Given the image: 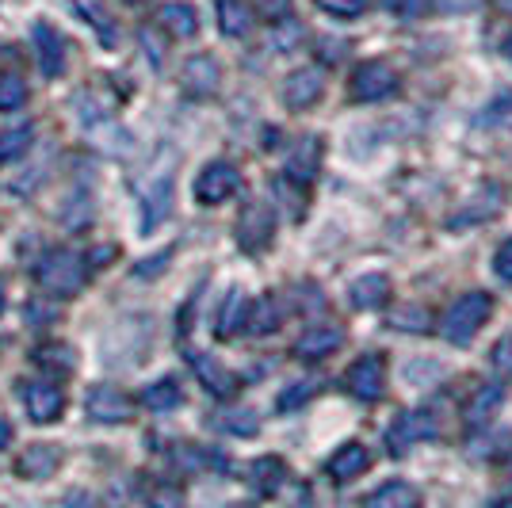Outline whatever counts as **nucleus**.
I'll use <instances>...</instances> for the list:
<instances>
[{
  "label": "nucleus",
  "mask_w": 512,
  "mask_h": 508,
  "mask_svg": "<svg viewBox=\"0 0 512 508\" xmlns=\"http://www.w3.org/2000/svg\"><path fill=\"white\" fill-rule=\"evenodd\" d=\"M493 314V298L486 291H470V295H459L451 302V310L444 314V325L440 333L455 344V348H467L470 340L478 337V329L490 321Z\"/></svg>",
  "instance_id": "obj_1"
},
{
  "label": "nucleus",
  "mask_w": 512,
  "mask_h": 508,
  "mask_svg": "<svg viewBox=\"0 0 512 508\" xmlns=\"http://www.w3.org/2000/svg\"><path fill=\"white\" fill-rule=\"evenodd\" d=\"M348 92H352L356 104H383V100H390L398 92V73H394V65L386 62H363L352 73Z\"/></svg>",
  "instance_id": "obj_2"
},
{
  "label": "nucleus",
  "mask_w": 512,
  "mask_h": 508,
  "mask_svg": "<svg viewBox=\"0 0 512 508\" xmlns=\"http://www.w3.org/2000/svg\"><path fill=\"white\" fill-rule=\"evenodd\" d=\"M39 283L50 295H73L85 283V260L69 249H58L39 264Z\"/></svg>",
  "instance_id": "obj_3"
},
{
  "label": "nucleus",
  "mask_w": 512,
  "mask_h": 508,
  "mask_svg": "<svg viewBox=\"0 0 512 508\" xmlns=\"http://www.w3.org/2000/svg\"><path fill=\"white\" fill-rule=\"evenodd\" d=\"M344 390L360 402H379L386 390V367L383 356H360L344 375Z\"/></svg>",
  "instance_id": "obj_4"
},
{
  "label": "nucleus",
  "mask_w": 512,
  "mask_h": 508,
  "mask_svg": "<svg viewBox=\"0 0 512 508\" xmlns=\"http://www.w3.org/2000/svg\"><path fill=\"white\" fill-rule=\"evenodd\" d=\"M440 432V421H436V413H428V409H413V413H402L398 421L390 424V451L394 455H406L413 444H425Z\"/></svg>",
  "instance_id": "obj_5"
},
{
  "label": "nucleus",
  "mask_w": 512,
  "mask_h": 508,
  "mask_svg": "<svg viewBox=\"0 0 512 508\" xmlns=\"http://www.w3.org/2000/svg\"><path fill=\"white\" fill-rule=\"evenodd\" d=\"M237 184H241V172H237L230 161H214V165H207V169L199 172V180H195V199H199L203 207L226 203L237 191Z\"/></svg>",
  "instance_id": "obj_6"
},
{
  "label": "nucleus",
  "mask_w": 512,
  "mask_h": 508,
  "mask_svg": "<svg viewBox=\"0 0 512 508\" xmlns=\"http://www.w3.org/2000/svg\"><path fill=\"white\" fill-rule=\"evenodd\" d=\"M272 233H276V214L260 207V203H249L237 218V241H241L245 253H264Z\"/></svg>",
  "instance_id": "obj_7"
},
{
  "label": "nucleus",
  "mask_w": 512,
  "mask_h": 508,
  "mask_svg": "<svg viewBox=\"0 0 512 508\" xmlns=\"http://www.w3.org/2000/svg\"><path fill=\"white\" fill-rule=\"evenodd\" d=\"M134 413V405L115 386H92L88 390V417L96 424H123Z\"/></svg>",
  "instance_id": "obj_8"
},
{
  "label": "nucleus",
  "mask_w": 512,
  "mask_h": 508,
  "mask_svg": "<svg viewBox=\"0 0 512 508\" xmlns=\"http://www.w3.org/2000/svg\"><path fill=\"white\" fill-rule=\"evenodd\" d=\"M23 405H27V417L35 424H50L62 417L65 394L54 382H31V386H23Z\"/></svg>",
  "instance_id": "obj_9"
},
{
  "label": "nucleus",
  "mask_w": 512,
  "mask_h": 508,
  "mask_svg": "<svg viewBox=\"0 0 512 508\" xmlns=\"http://www.w3.org/2000/svg\"><path fill=\"white\" fill-rule=\"evenodd\" d=\"M321 92H325L321 69H295V73L283 81V104L291 107V111H306V107L318 104Z\"/></svg>",
  "instance_id": "obj_10"
},
{
  "label": "nucleus",
  "mask_w": 512,
  "mask_h": 508,
  "mask_svg": "<svg viewBox=\"0 0 512 508\" xmlns=\"http://www.w3.org/2000/svg\"><path fill=\"white\" fill-rule=\"evenodd\" d=\"M180 81H184V88H188L192 96H214V88L222 81V69H218V62H214L211 54H195V58L184 62Z\"/></svg>",
  "instance_id": "obj_11"
},
{
  "label": "nucleus",
  "mask_w": 512,
  "mask_h": 508,
  "mask_svg": "<svg viewBox=\"0 0 512 508\" xmlns=\"http://www.w3.org/2000/svg\"><path fill=\"white\" fill-rule=\"evenodd\" d=\"M31 39H35L39 69H43L46 77H58V73L65 69V46H62V35H58V31H54L50 23H35Z\"/></svg>",
  "instance_id": "obj_12"
},
{
  "label": "nucleus",
  "mask_w": 512,
  "mask_h": 508,
  "mask_svg": "<svg viewBox=\"0 0 512 508\" xmlns=\"http://www.w3.org/2000/svg\"><path fill=\"white\" fill-rule=\"evenodd\" d=\"M321 149H325V142L321 138H302L299 146L291 149V157H287V176L295 180V184H310L314 176H318L321 169Z\"/></svg>",
  "instance_id": "obj_13"
},
{
  "label": "nucleus",
  "mask_w": 512,
  "mask_h": 508,
  "mask_svg": "<svg viewBox=\"0 0 512 508\" xmlns=\"http://www.w3.org/2000/svg\"><path fill=\"white\" fill-rule=\"evenodd\" d=\"M192 367H195V379L203 382V390L214 394V398H230L237 390V379L226 371V363H218L214 356H195Z\"/></svg>",
  "instance_id": "obj_14"
},
{
  "label": "nucleus",
  "mask_w": 512,
  "mask_h": 508,
  "mask_svg": "<svg viewBox=\"0 0 512 508\" xmlns=\"http://www.w3.org/2000/svg\"><path fill=\"white\" fill-rule=\"evenodd\" d=\"M367 466H371L367 447L344 444V447H337V455L329 459V478H333V482H352V478H360Z\"/></svg>",
  "instance_id": "obj_15"
},
{
  "label": "nucleus",
  "mask_w": 512,
  "mask_h": 508,
  "mask_svg": "<svg viewBox=\"0 0 512 508\" xmlns=\"http://www.w3.org/2000/svg\"><path fill=\"white\" fill-rule=\"evenodd\" d=\"M348 298L356 310H379L386 298H390V279L383 272H371V276H360L352 287H348Z\"/></svg>",
  "instance_id": "obj_16"
},
{
  "label": "nucleus",
  "mask_w": 512,
  "mask_h": 508,
  "mask_svg": "<svg viewBox=\"0 0 512 508\" xmlns=\"http://www.w3.org/2000/svg\"><path fill=\"white\" fill-rule=\"evenodd\" d=\"M505 405V386H497V382H486V386H478V394H470L467 402V424L470 428H482L486 421H493V413Z\"/></svg>",
  "instance_id": "obj_17"
},
{
  "label": "nucleus",
  "mask_w": 512,
  "mask_h": 508,
  "mask_svg": "<svg viewBox=\"0 0 512 508\" xmlns=\"http://www.w3.org/2000/svg\"><path fill=\"white\" fill-rule=\"evenodd\" d=\"M341 329H310V333H302L299 344H295V356L299 360H310L318 363L325 356H333L337 348H341Z\"/></svg>",
  "instance_id": "obj_18"
},
{
  "label": "nucleus",
  "mask_w": 512,
  "mask_h": 508,
  "mask_svg": "<svg viewBox=\"0 0 512 508\" xmlns=\"http://www.w3.org/2000/svg\"><path fill=\"white\" fill-rule=\"evenodd\" d=\"M279 321H283V310H279V302L272 295L256 298L253 306L245 310V329H249L253 337H272L279 329Z\"/></svg>",
  "instance_id": "obj_19"
},
{
  "label": "nucleus",
  "mask_w": 512,
  "mask_h": 508,
  "mask_svg": "<svg viewBox=\"0 0 512 508\" xmlns=\"http://www.w3.org/2000/svg\"><path fill=\"white\" fill-rule=\"evenodd\" d=\"M218 27L230 39H245L253 31V8L245 0H218Z\"/></svg>",
  "instance_id": "obj_20"
},
{
  "label": "nucleus",
  "mask_w": 512,
  "mask_h": 508,
  "mask_svg": "<svg viewBox=\"0 0 512 508\" xmlns=\"http://www.w3.org/2000/svg\"><path fill=\"white\" fill-rule=\"evenodd\" d=\"M58 463H62L58 447L35 444L31 451H23V455H20V463H16V470H20L23 478H50V474L58 470Z\"/></svg>",
  "instance_id": "obj_21"
},
{
  "label": "nucleus",
  "mask_w": 512,
  "mask_h": 508,
  "mask_svg": "<svg viewBox=\"0 0 512 508\" xmlns=\"http://www.w3.org/2000/svg\"><path fill=\"white\" fill-rule=\"evenodd\" d=\"M367 508H421V497H417V489L409 486V482H386L379 486L367 501Z\"/></svg>",
  "instance_id": "obj_22"
},
{
  "label": "nucleus",
  "mask_w": 512,
  "mask_h": 508,
  "mask_svg": "<svg viewBox=\"0 0 512 508\" xmlns=\"http://www.w3.org/2000/svg\"><path fill=\"white\" fill-rule=\"evenodd\" d=\"M157 23L176 35V39H192L195 31H199V16H195L192 4H165L161 12H157Z\"/></svg>",
  "instance_id": "obj_23"
},
{
  "label": "nucleus",
  "mask_w": 512,
  "mask_h": 508,
  "mask_svg": "<svg viewBox=\"0 0 512 508\" xmlns=\"http://www.w3.org/2000/svg\"><path fill=\"white\" fill-rule=\"evenodd\" d=\"M73 8L92 23V31L100 35V43L104 46H115L119 43V31H115V20H111V12H107L104 0H73Z\"/></svg>",
  "instance_id": "obj_24"
},
{
  "label": "nucleus",
  "mask_w": 512,
  "mask_h": 508,
  "mask_svg": "<svg viewBox=\"0 0 512 508\" xmlns=\"http://www.w3.org/2000/svg\"><path fill=\"white\" fill-rule=\"evenodd\" d=\"M390 329L394 333H428L432 329V314H428L421 302H402L390 310Z\"/></svg>",
  "instance_id": "obj_25"
},
{
  "label": "nucleus",
  "mask_w": 512,
  "mask_h": 508,
  "mask_svg": "<svg viewBox=\"0 0 512 508\" xmlns=\"http://www.w3.org/2000/svg\"><path fill=\"white\" fill-rule=\"evenodd\" d=\"M283 478H287V466L279 463V459H272V455H268V459H256L253 470H249V482H253L256 493H264V497L276 493V489L283 486Z\"/></svg>",
  "instance_id": "obj_26"
},
{
  "label": "nucleus",
  "mask_w": 512,
  "mask_h": 508,
  "mask_svg": "<svg viewBox=\"0 0 512 508\" xmlns=\"http://www.w3.org/2000/svg\"><path fill=\"white\" fill-rule=\"evenodd\" d=\"M245 310H249V306H245V295L234 287V291L226 295V302H222V310H218V321H214L218 337H234L237 329L245 325Z\"/></svg>",
  "instance_id": "obj_27"
},
{
  "label": "nucleus",
  "mask_w": 512,
  "mask_h": 508,
  "mask_svg": "<svg viewBox=\"0 0 512 508\" xmlns=\"http://www.w3.org/2000/svg\"><path fill=\"white\" fill-rule=\"evenodd\" d=\"M172 207V180H157V191L146 199V218H142V233H153L165 218H169Z\"/></svg>",
  "instance_id": "obj_28"
},
{
  "label": "nucleus",
  "mask_w": 512,
  "mask_h": 508,
  "mask_svg": "<svg viewBox=\"0 0 512 508\" xmlns=\"http://www.w3.org/2000/svg\"><path fill=\"white\" fill-rule=\"evenodd\" d=\"M35 142V130L27 127H12V130H0V165H8V161H20L23 153L31 149Z\"/></svg>",
  "instance_id": "obj_29"
},
{
  "label": "nucleus",
  "mask_w": 512,
  "mask_h": 508,
  "mask_svg": "<svg viewBox=\"0 0 512 508\" xmlns=\"http://www.w3.org/2000/svg\"><path fill=\"white\" fill-rule=\"evenodd\" d=\"M142 405L153 409V413H169V409L180 405V386L172 379L153 382V386H146V394H142Z\"/></svg>",
  "instance_id": "obj_30"
},
{
  "label": "nucleus",
  "mask_w": 512,
  "mask_h": 508,
  "mask_svg": "<svg viewBox=\"0 0 512 508\" xmlns=\"http://www.w3.org/2000/svg\"><path fill=\"white\" fill-rule=\"evenodd\" d=\"M318 379H302V382H291L283 394H279V413H291V409H302V405L310 402L314 394H318Z\"/></svg>",
  "instance_id": "obj_31"
},
{
  "label": "nucleus",
  "mask_w": 512,
  "mask_h": 508,
  "mask_svg": "<svg viewBox=\"0 0 512 508\" xmlns=\"http://www.w3.org/2000/svg\"><path fill=\"white\" fill-rule=\"evenodd\" d=\"M218 428H226V432H234V436H256V421L253 409H226V413H218Z\"/></svg>",
  "instance_id": "obj_32"
},
{
  "label": "nucleus",
  "mask_w": 512,
  "mask_h": 508,
  "mask_svg": "<svg viewBox=\"0 0 512 508\" xmlns=\"http://www.w3.org/2000/svg\"><path fill=\"white\" fill-rule=\"evenodd\" d=\"M482 127L490 130H512V92L497 96L486 111H482Z\"/></svg>",
  "instance_id": "obj_33"
},
{
  "label": "nucleus",
  "mask_w": 512,
  "mask_h": 508,
  "mask_svg": "<svg viewBox=\"0 0 512 508\" xmlns=\"http://www.w3.org/2000/svg\"><path fill=\"white\" fill-rule=\"evenodd\" d=\"M23 100H27V85L20 77H4L0 81V111H16Z\"/></svg>",
  "instance_id": "obj_34"
},
{
  "label": "nucleus",
  "mask_w": 512,
  "mask_h": 508,
  "mask_svg": "<svg viewBox=\"0 0 512 508\" xmlns=\"http://www.w3.org/2000/svg\"><path fill=\"white\" fill-rule=\"evenodd\" d=\"M367 4H371V0H318L321 12H329V16H341V20L363 16V12H367Z\"/></svg>",
  "instance_id": "obj_35"
},
{
  "label": "nucleus",
  "mask_w": 512,
  "mask_h": 508,
  "mask_svg": "<svg viewBox=\"0 0 512 508\" xmlns=\"http://www.w3.org/2000/svg\"><path fill=\"white\" fill-rule=\"evenodd\" d=\"M138 43H142V50H146V58H150L153 69L165 62V43H161V35H157L153 27H142V31H138Z\"/></svg>",
  "instance_id": "obj_36"
},
{
  "label": "nucleus",
  "mask_w": 512,
  "mask_h": 508,
  "mask_svg": "<svg viewBox=\"0 0 512 508\" xmlns=\"http://www.w3.org/2000/svg\"><path fill=\"white\" fill-rule=\"evenodd\" d=\"M35 360H39V363L54 360L50 367H65V371H69V363H73V352H69V348H62V344H46V348H39V352H35Z\"/></svg>",
  "instance_id": "obj_37"
},
{
  "label": "nucleus",
  "mask_w": 512,
  "mask_h": 508,
  "mask_svg": "<svg viewBox=\"0 0 512 508\" xmlns=\"http://www.w3.org/2000/svg\"><path fill=\"white\" fill-rule=\"evenodd\" d=\"M493 367H497V375L512 379V337H505L493 348Z\"/></svg>",
  "instance_id": "obj_38"
},
{
  "label": "nucleus",
  "mask_w": 512,
  "mask_h": 508,
  "mask_svg": "<svg viewBox=\"0 0 512 508\" xmlns=\"http://www.w3.org/2000/svg\"><path fill=\"white\" fill-rule=\"evenodd\" d=\"M493 272H497V279L512 283V237L497 249V256H493Z\"/></svg>",
  "instance_id": "obj_39"
},
{
  "label": "nucleus",
  "mask_w": 512,
  "mask_h": 508,
  "mask_svg": "<svg viewBox=\"0 0 512 508\" xmlns=\"http://www.w3.org/2000/svg\"><path fill=\"white\" fill-rule=\"evenodd\" d=\"M390 8H394L398 16H406V20H417V16L428 12V0H390Z\"/></svg>",
  "instance_id": "obj_40"
},
{
  "label": "nucleus",
  "mask_w": 512,
  "mask_h": 508,
  "mask_svg": "<svg viewBox=\"0 0 512 508\" xmlns=\"http://www.w3.org/2000/svg\"><path fill=\"white\" fill-rule=\"evenodd\" d=\"M299 39H302L299 23H283V27L276 31V46H279V50H295V46H299Z\"/></svg>",
  "instance_id": "obj_41"
},
{
  "label": "nucleus",
  "mask_w": 512,
  "mask_h": 508,
  "mask_svg": "<svg viewBox=\"0 0 512 508\" xmlns=\"http://www.w3.org/2000/svg\"><path fill=\"white\" fill-rule=\"evenodd\" d=\"M260 4V12L268 16V20H283L287 12H291V0H256Z\"/></svg>",
  "instance_id": "obj_42"
},
{
  "label": "nucleus",
  "mask_w": 512,
  "mask_h": 508,
  "mask_svg": "<svg viewBox=\"0 0 512 508\" xmlns=\"http://www.w3.org/2000/svg\"><path fill=\"white\" fill-rule=\"evenodd\" d=\"M169 256H172V253H161V256H157V260H142V264H138L134 272H138V276H142V279L157 276V268H165V264H169Z\"/></svg>",
  "instance_id": "obj_43"
},
{
  "label": "nucleus",
  "mask_w": 512,
  "mask_h": 508,
  "mask_svg": "<svg viewBox=\"0 0 512 508\" xmlns=\"http://www.w3.org/2000/svg\"><path fill=\"white\" fill-rule=\"evenodd\" d=\"M153 508H180V497H176V489H161V493L153 497Z\"/></svg>",
  "instance_id": "obj_44"
},
{
  "label": "nucleus",
  "mask_w": 512,
  "mask_h": 508,
  "mask_svg": "<svg viewBox=\"0 0 512 508\" xmlns=\"http://www.w3.org/2000/svg\"><path fill=\"white\" fill-rule=\"evenodd\" d=\"M65 508H96V505H92V497H88V493H73Z\"/></svg>",
  "instance_id": "obj_45"
},
{
  "label": "nucleus",
  "mask_w": 512,
  "mask_h": 508,
  "mask_svg": "<svg viewBox=\"0 0 512 508\" xmlns=\"http://www.w3.org/2000/svg\"><path fill=\"white\" fill-rule=\"evenodd\" d=\"M8 444H12V424L0 417V447H8Z\"/></svg>",
  "instance_id": "obj_46"
},
{
  "label": "nucleus",
  "mask_w": 512,
  "mask_h": 508,
  "mask_svg": "<svg viewBox=\"0 0 512 508\" xmlns=\"http://www.w3.org/2000/svg\"><path fill=\"white\" fill-rule=\"evenodd\" d=\"M486 508H512V501H509V497H505V501L497 497V501H490V505H486Z\"/></svg>",
  "instance_id": "obj_47"
},
{
  "label": "nucleus",
  "mask_w": 512,
  "mask_h": 508,
  "mask_svg": "<svg viewBox=\"0 0 512 508\" xmlns=\"http://www.w3.org/2000/svg\"><path fill=\"white\" fill-rule=\"evenodd\" d=\"M497 8H501L505 16H512V0H497Z\"/></svg>",
  "instance_id": "obj_48"
},
{
  "label": "nucleus",
  "mask_w": 512,
  "mask_h": 508,
  "mask_svg": "<svg viewBox=\"0 0 512 508\" xmlns=\"http://www.w3.org/2000/svg\"><path fill=\"white\" fill-rule=\"evenodd\" d=\"M0 314H4V283H0Z\"/></svg>",
  "instance_id": "obj_49"
},
{
  "label": "nucleus",
  "mask_w": 512,
  "mask_h": 508,
  "mask_svg": "<svg viewBox=\"0 0 512 508\" xmlns=\"http://www.w3.org/2000/svg\"><path fill=\"white\" fill-rule=\"evenodd\" d=\"M505 54H509V58H512V39H509V43H505Z\"/></svg>",
  "instance_id": "obj_50"
}]
</instances>
